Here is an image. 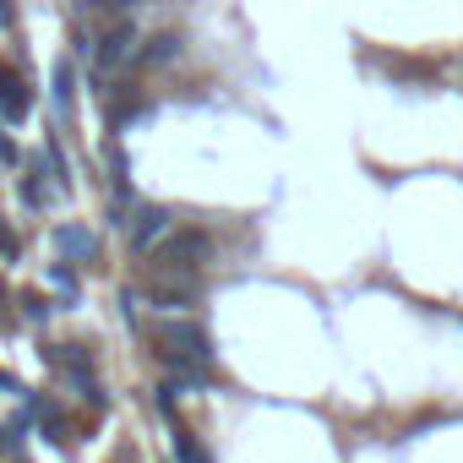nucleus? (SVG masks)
Here are the masks:
<instances>
[{
	"mask_svg": "<svg viewBox=\"0 0 463 463\" xmlns=\"http://www.w3.org/2000/svg\"><path fill=\"white\" fill-rule=\"evenodd\" d=\"M0 159H6V164H17V142H6V137H0Z\"/></svg>",
	"mask_w": 463,
	"mask_h": 463,
	"instance_id": "nucleus-11",
	"label": "nucleus"
},
{
	"mask_svg": "<svg viewBox=\"0 0 463 463\" xmlns=\"http://www.w3.org/2000/svg\"><path fill=\"white\" fill-rule=\"evenodd\" d=\"M0 22H6V0H0Z\"/></svg>",
	"mask_w": 463,
	"mask_h": 463,
	"instance_id": "nucleus-12",
	"label": "nucleus"
},
{
	"mask_svg": "<svg viewBox=\"0 0 463 463\" xmlns=\"http://www.w3.org/2000/svg\"><path fill=\"white\" fill-rule=\"evenodd\" d=\"M175 55H180V39H175V33H159V39L142 49V60H148V65H164V60H175Z\"/></svg>",
	"mask_w": 463,
	"mask_h": 463,
	"instance_id": "nucleus-8",
	"label": "nucleus"
},
{
	"mask_svg": "<svg viewBox=\"0 0 463 463\" xmlns=\"http://www.w3.org/2000/svg\"><path fill=\"white\" fill-rule=\"evenodd\" d=\"M164 344L175 349V355H191V360H213V344H208V333H202V327H196V322H169L164 327Z\"/></svg>",
	"mask_w": 463,
	"mask_h": 463,
	"instance_id": "nucleus-1",
	"label": "nucleus"
},
{
	"mask_svg": "<svg viewBox=\"0 0 463 463\" xmlns=\"http://www.w3.org/2000/svg\"><path fill=\"white\" fill-rule=\"evenodd\" d=\"M55 251H60V262H72V268H82V262H93L99 240H93L82 224H60V229H55Z\"/></svg>",
	"mask_w": 463,
	"mask_h": 463,
	"instance_id": "nucleus-2",
	"label": "nucleus"
},
{
	"mask_svg": "<svg viewBox=\"0 0 463 463\" xmlns=\"http://www.w3.org/2000/svg\"><path fill=\"white\" fill-rule=\"evenodd\" d=\"M49 93H55V109H60V115H72V93H77L72 60H60V65H55V88H49Z\"/></svg>",
	"mask_w": 463,
	"mask_h": 463,
	"instance_id": "nucleus-6",
	"label": "nucleus"
},
{
	"mask_svg": "<svg viewBox=\"0 0 463 463\" xmlns=\"http://www.w3.org/2000/svg\"><path fill=\"white\" fill-rule=\"evenodd\" d=\"M125 55H131V22H115V28L99 39L93 60H99V65H115V60H125Z\"/></svg>",
	"mask_w": 463,
	"mask_h": 463,
	"instance_id": "nucleus-5",
	"label": "nucleus"
},
{
	"mask_svg": "<svg viewBox=\"0 0 463 463\" xmlns=\"http://www.w3.org/2000/svg\"><path fill=\"white\" fill-rule=\"evenodd\" d=\"M0 256H17V235H6V229H0Z\"/></svg>",
	"mask_w": 463,
	"mask_h": 463,
	"instance_id": "nucleus-10",
	"label": "nucleus"
},
{
	"mask_svg": "<svg viewBox=\"0 0 463 463\" xmlns=\"http://www.w3.org/2000/svg\"><path fill=\"white\" fill-rule=\"evenodd\" d=\"M169 229H175V219H169L164 208H142L137 224H131V245H142V251H148V245H153L159 235H169Z\"/></svg>",
	"mask_w": 463,
	"mask_h": 463,
	"instance_id": "nucleus-4",
	"label": "nucleus"
},
{
	"mask_svg": "<svg viewBox=\"0 0 463 463\" xmlns=\"http://www.w3.org/2000/svg\"><path fill=\"white\" fill-rule=\"evenodd\" d=\"M169 447H175V458H180V463H208V452H202V447H196V436H191L185 425H175V436H169Z\"/></svg>",
	"mask_w": 463,
	"mask_h": 463,
	"instance_id": "nucleus-7",
	"label": "nucleus"
},
{
	"mask_svg": "<svg viewBox=\"0 0 463 463\" xmlns=\"http://www.w3.org/2000/svg\"><path fill=\"white\" fill-rule=\"evenodd\" d=\"M22 305H28V322H44V316H49V300H39V295L22 300Z\"/></svg>",
	"mask_w": 463,
	"mask_h": 463,
	"instance_id": "nucleus-9",
	"label": "nucleus"
},
{
	"mask_svg": "<svg viewBox=\"0 0 463 463\" xmlns=\"http://www.w3.org/2000/svg\"><path fill=\"white\" fill-rule=\"evenodd\" d=\"M28 109H33L28 82H22V77H0V115H6L12 125H22V120H28Z\"/></svg>",
	"mask_w": 463,
	"mask_h": 463,
	"instance_id": "nucleus-3",
	"label": "nucleus"
}]
</instances>
